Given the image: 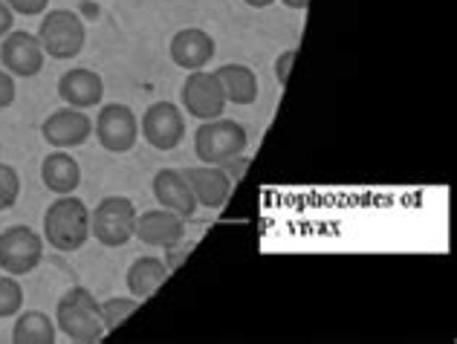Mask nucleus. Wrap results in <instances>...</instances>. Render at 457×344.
<instances>
[{
	"label": "nucleus",
	"instance_id": "7ed1b4c3",
	"mask_svg": "<svg viewBox=\"0 0 457 344\" xmlns=\"http://www.w3.org/2000/svg\"><path fill=\"white\" fill-rule=\"evenodd\" d=\"M249 145L246 127L235 119H209L195 130V153L203 165H223L240 157Z\"/></svg>",
	"mask_w": 457,
	"mask_h": 344
},
{
	"label": "nucleus",
	"instance_id": "4468645a",
	"mask_svg": "<svg viewBox=\"0 0 457 344\" xmlns=\"http://www.w3.org/2000/svg\"><path fill=\"white\" fill-rule=\"evenodd\" d=\"M183 176L195 192L197 206L203 209H223L232 194V180L220 165H191V168H183Z\"/></svg>",
	"mask_w": 457,
	"mask_h": 344
},
{
	"label": "nucleus",
	"instance_id": "dca6fc26",
	"mask_svg": "<svg viewBox=\"0 0 457 344\" xmlns=\"http://www.w3.org/2000/svg\"><path fill=\"white\" fill-rule=\"evenodd\" d=\"M151 188H154L156 203L168 211H177V215L186 217V220L200 209L197 200H195V192H191L188 180L183 176V168H160L154 176Z\"/></svg>",
	"mask_w": 457,
	"mask_h": 344
},
{
	"label": "nucleus",
	"instance_id": "f03ea898",
	"mask_svg": "<svg viewBox=\"0 0 457 344\" xmlns=\"http://www.w3.org/2000/svg\"><path fill=\"white\" fill-rule=\"evenodd\" d=\"M55 327L62 330L67 339L90 344L102 341L104 324H102V307L96 301V295L84 287L67 290L55 304Z\"/></svg>",
	"mask_w": 457,
	"mask_h": 344
},
{
	"label": "nucleus",
	"instance_id": "6e6552de",
	"mask_svg": "<svg viewBox=\"0 0 457 344\" xmlns=\"http://www.w3.org/2000/svg\"><path fill=\"white\" fill-rule=\"evenodd\" d=\"M179 104L188 116L200 119V122H209V119H218L226 111V96L220 90V81L209 70H195L188 73V78L179 87Z\"/></svg>",
	"mask_w": 457,
	"mask_h": 344
},
{
	"label": "nucleus",
	"instance_id": "20e7f679",
	"mask_svg": "<svg viewBox=\"0 0 457 344\" xmlns=\"http://www.w3.org/2000/svg\"><path fill=\"white\" fill-rule=\"evenodd\" d=\"M38 41L44 46V55L55 58V61H73L81 55L84 44H87V29L84 20L70 9H50L44 12Z\"/></svg>",
	"mask_w": 457,
	"mask_h": 344
},
{
	"label": "nucleus",
	"instance_id": "f8f14e48",
	"mask_svg": "<svg viewBox=\"0 0 457 344\" xmlns=\"http://www.w3.org/2000/svg\"><path fill=\"white\" fill-rule=\"evenodd\" d=\"M218 53V44L214 38L200 27H186L174 32L171 44H168V55H171V61L186 70V73H195V70H206L209 61Z\"/></svg>",
	"mask_w": 457,
	"mask_h": 344
},
{
	"label": "nucleus",
	"instance_id": "412c9836",
	"mask_svg": "<svg viewBox=\"0 0 457 344\" xmlns=\"http://www.w3.org/2000/svg\"><path fill=\"white\" fill-rule=\"evenodd\" d=\"M139 299H134V295H116V299H107V301H99L102 307V324H104V333H113V330H119L130 315H134L139 310Z\"/></svg>",
	"mask_w": 457,
	"mask_h": 344
},
{
	"label": "nucleus",
	"instance_id": "2eb2a0df",
	"mask_svg": "<svg viewBox=\"0 0 457 344\" xmlns=\"http://www.w3.org/2000/svg\"><path fill=\"white\" fill-rule=\"evenodd\" d=\"M134 237H139L145 246H171L177 241L186 237V217H179L177 211H168V209H151V211H142L137 215V232Z\"/></svg>",
	"mask_w": 457,
	"mask_h": 344
},
{
	"label": "nucleus",
	"instance_id": "cd10ccee",
	"mask_svg": "<svg viewBox=\"0 0 457 344\" xmlns=\"http://www.w3.org/2000/svg\"><path fill=\"white\" fill-rule=\"evenodd\" d=\"M12 27H15V12H12L4 4V0H0V38H4V35H9Z\"/></svg>",
	"mask_w": 457,
	"mask_h": 344
},
{
	"label": "nucleus",
	"instance_id": "393cba45",
	"mask_svg": "<svg viewBox=\"0 0 457 344\" xmlns=\"http://www.w3.org/2000/svg\"><path fill=\"white\" fill-rule=\"evenodd\" d=\"M295 58H298V50H295V46H293V50H284L278 58H275V78H278V85H281V87L290 85V73H293Z\"/></svg>",
	"mask_w": 457,
	"mask_h": 344
},
{
	"label": "nucleus",
	"instance_id": "9d476101",
	"mask_svg": "<svg viewBox=\"0 0 457 344\" xmlns=\"http://www.w3.org/2000/svg\"><path fill=\"white\" fill-rule=\"evenodd\" d=\"M0 67L6 70L9 76L15 78H32L44 70V46L38 41V35L23 32V29H12L9 35L0 38Z\"/></svg>",
	"mask_w": 457,
	"mask_h": 344
},
{
	"label": "nucleus",
	"instance_id": "f257e3e1",
	"mask_svg": "<svg viewBox=\"0 0 457 344\" xmlns=\"http://www.w3.org/2000/svg\"><path fill=\"white\" fill-rule=\"evenodd\" d=\"M90 241V209L76 194H62L44 211V243L58 252H79Z\"/></svg>",
	"mask_w": 457,
	"mask_h": 344
},
{
	"label": "nucleus",
	"instance_id": "1a4fd4ad",
	"mask_svg": "<svg viewBox=\"0 0 457 344\" xmlns=\"http://www.w3.org/2000/svg\"><path fill=\"white\" fill-rule=\"evenodd\" d=\"M139 130L154 151H174L186 139V116L171 102H154L142 113Z\"/></svg>",
	"mask_w": 457,
	"mask_h": 344
},
{
	"label": "nucleus",
	"instance_id": "c85d7f7f",
	"mask_svg": "<svg viewBox=\"0 0 457 344\" xmlns=\"http://www.w3.org/2000/svg\"><path fill=\"white\" fill-rule=\"evenodd\" d=\"M287 9H298V12H307L310 9V0H281Z\"/></svg>",
	"mask_w": 457,
	"mask_h": 344
},
{
	"label": "nucleus",
	"instance_id": "9b49d317",
	"mask_svg": "<svg viewBox=\"0 0 457 344\" xmlns=\"http://www.w3.org/2000/svg\"><path fill=\"white\" fill-rule=\"evenodd\" d=\"M41 136L50 148L58 151H73L81 148L84 142L93 136V119L87 116V111L79 108H62L44 119L41 125Z\"/></svg>",
	"mask_w": 457,
	"mask_h": 344
},
{
	"label": "nucleus",
	"instance_id": "a211bd4d",
	"mask_svg": "<svg viewBox=\"0 0 457 344\" xmlns=\"http://www.w3.org/2000/svg\"><path fill=\"white\" fill-rule=\"evenodd\" d=\"M214 76L220 81V90L226 96V104L235 108H249L258 102V76L255 70L246 64H223L214 70Z\"/></svg>",
	"mask_w": 457,
	"mask_h": 344
},
{
	"label": "nucleus",
	"instance_id": "ddd939ff",
	"mask_svg": "<svg viewBox=\"0 0 457 344\" xmlns=\"http://www.w3.org/2000/svg\"><path fill=\"white\" fill-rule=\"evenodd\" d=\"M58 99H62L67 108H99L104 99V81L96 70L87 67H73L58 78Z\"/></svg>",
	"mask_w": 457,
	"mask_h": 344
},
{
	"label": "nucleus",
	"instance_id": "a878e982",
	"mask_svg": "<svg viewBox=\"0 0 457 344\" xmlns=\"http://www.w3.org/2000/svg\"><path fill=\"white\" fill-rule=\"evenodd\" d=\"M15 96H18V87H15V76H9L4 67H0V113L6 108L15 104Z\"/></svg>",
	"mask_w": 457,
	"mask_h": 344
},
{
	"label": "nucleus",
	"instance_id": "423d86ee",
	"mask_svg": "<svg viewBox=\"0 0 457 344\" xmlns=\"http://www.w3.org/2000/svg\"><path fill=\"white\" fill-rule=\"evenodd\" d=\"M44 260V234L15 223L0 232V269L6 275H29Z\"/></svg>",
	"mask_w": 457,
	"mask_h": 344
},
{
	"label": "nucleus",
	"instance_id": "0eeeda50",
	"mask_svg": "<svg viewBox=\"0 0 457 344\" xmlns=\"http://www.w3.org/2000/svg\"><path fill=\"white\" fill-rule=\"evenodd\" d=\"M93 134L99 139V145L111 153H128L137 148L139 142V119L128 104H102L99 116H96Z\"/></svg>",
	"mask_w": 457,
	"mask_h": 344
},
{
	"label": "nucleus",
	"instance_id": "5701e85b",
	"mask_svg": "<svg viewBox=\"0 0 457 344\" xmlns=\"http://www.w3.org/2000/svg\"><path fill=\"white\" fill-rule=\"evenodd\" d=\"M21 197V174L9 162H0V211H9Z\"/></svg>",
	"mask_w": 457,
	"mask_h": 344
},
{
	"label": "nucleus",
	"instance_id": "b1692460",
	"mask_svg": "<svg viewBox=\"0 0 457 344\" xmlns=\"http://www.w3.org/2000/svg\"><path fill=\"white\" fill-rule=\"evenodd\" d=\"M4 4L15 12V15H27V18L44 15V12L50 9V0H4Z\"/></svg>",
	"mask_w": 457,
	"mask_h": 344
},
{
	"label": "nucleus",
	"instance_id": "aec40b11",
	"mask_svg": "<svg viewBox=\"0 0 457 344\" xmlns=\"http://www.w3.org/2000/svg\"><path fill=\"white\" fill-rule=\"evenodd\" d=\"M58 327L46 313L41 310H21L12 327V341L15 344H55Z\"/></svg>",
	"mask_w": 457,
	"mask_h": 344
},
{
	"label": "nucleus",
	"instance_id": "f3484780",
	"mask_svg": "<svg viewBox=\"0 0 457 344\" xmlns=\"http://www.w3.org/2000/svg\"><path fill=\"white\" fill-rule=\"evenodd\" d=\"M41 183L46 192H53L55 197L62 194H76L81 185V165L73 153L53 148V153H46L41 162Z\"/></svg>",
	"mask_w": 457,
	"mask_h": 344
},
{
	"label": "nucleus",
	"instance_id": "bb28decb",
	"mask_svg": "<svg viewBox=\"0 0 457 344\" xmlns=\"http://www.w3.org/2000/svg\"><path fill=\"white\" fill-rule=\"evenodd\" d=\"M220 168L228 174V180H240V176H244V171L249 168V157H244V153H240V157H235V160H228V162H223Z\"/></svg>",
	"mask_w": 457,
	"mask_h": 344
},
{
	"label": "nucleus",
	"instance_id": "6ab92c4d",
	"mask_svg": "<svg viewBox=\"0 0 457 344\" xmlns=\"http://www.w3.org/2000/svg\"><path fill=\"white\" fill-rule=\"evenodd\" d=\"M168 275H171V269L165 266V260L154 258V255L137 258L134 264H130L128 278H125L128 281V292L134 295V299L145 301L162 287V283L168 281Z\"/></svg>",
	"mask_w": 457,
	"mask_h": 344
},
{
	"label": "nucleus",
	"instance_id": "c756f323",
	"mask_svg": "<svg viewBox=\"0 0 457 344\" xmlns=\"http://www.w3.org/2000/svg\"><path fill=\"white\" fill-rule=\"evenodd\" d=\"M246 6H252V9H270L275 0H244Z\"/></svg>",
	"mask_w": 457,
	"mask_h": 344
},
{
	"label": "nucleus",
	"instance_id": "39448f33",
	"mask_svg": "<svg viewBox=\"0 0 457 344\" xmlns=\"http://www.w3.org/2000/svg\"><path fill=\"white\" fill-rule=\"evenodd\" d=\"M137 206L128 197H104L99 206L90 209V237L107 249H119L134 241L137 232Z\"/></svg>",
	"mask_w": 457,
	"mask_h": 344
},
{
	"label": "nucleus",
	"instance_id": "4be33fe9",
	"mask_svg": "<svg viewBox=\"0 0 457 344\" xmlns=\"http://www.w3.org/2000/svg\"><path fill=\"white\" fill-rule=\"evenodd\" d=\"M23 310V287L15 275H0V318H12Z\"/></svg>",
	"mask_w": 457,
	"mask_h": 344
}]
</instances>
